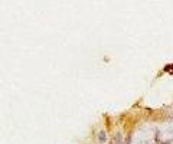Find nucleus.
<instances>
[{"instance_id": "obj_2", "label": "nucleus", "mask_w": 173, "mask_h": 144, "mask_svg": "<svg viewBox=\"0 0 173 144\" xmlns=\"http://www.w3.org/2000/svg\"><path fill=\"white\" fill-rule=\"evenodd\" d=\"M115 144H123V141H121V134L120 133L115 134Z\"/></svg>"}, {"instance_id": "obj_1", "label": "nucleus", "mask_w": 173, "mask_h": 144, "mask_svg": "<svg viewBox=\"0 0 173 144\" xmlns=\"http://www.w3.org/2000/svg\"><path fill=\"white\" fill-rule=\"evenodd\" d=\"M105 140H107V137H105V131H104V130H99V141H101V143H104Z\"/></svg>"}]
</instances>
